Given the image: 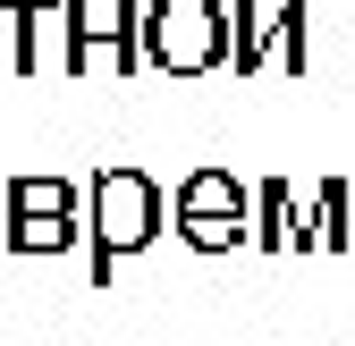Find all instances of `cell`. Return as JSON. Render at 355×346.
<instances>
[{
    "instance_id": "6da1fadb",
    "label": "cell",
    "mask_w": 355,
    "mask_h": 346,
    "mask_svg": "<svg viewBox=\"0 0 355 346\" xmlns=\"http://www.w3.org/2000/svg\"><path fill=\"white\" fill-rule=\"evenodd\" d=\"M161 220H169V194L153 186V169L136 161L94 169V186H85V271H94V287H110L127 253H144L161 237Z\"/></svg>"
},
{
    "instance_id": "52a82bcc",
    "label": "cell",
    "mask_w": 355,
    "mask_h": 346,
    "mask_svg": "<svg viewBox=\"0 0 355 346\" xmlns=\"http://www.w3.org/2000/svg\"><path fill=\"white\" fill-rule=\"evenodd\" d=\"M271 51H279V9L237 0V9H229V68H237V76H262Z\"/></svg>"
},
{
    "instance_id": "3957f363",
    "label": "cell",
    "mask_w": 355,
    "mask_h": 346,
    "mask_svg": "<svg viewBox=\"0 0 355 346\" xmlns=\"http://www.w3.org/2000/svg\"><path fill=\"white\" fill-rule=\"evenodd\" d=\"M68 76H144V0H60Z\"/></svg>"
},
{
    "instance_id": "9c48e42d",
    "label": "cell",
    "mask_w": 355,
    "mask_h": 346,
    "mask_svg": "<svg viewBox=\"0 0 355 346\" xmlns=\"http://www.w3.org/2000/svg\"><path fill=\"white\" fill-rule=\"evenodd\" d=\"M178 237H187L195 253H237V245H254V220L245 211H187Z\"/></svg>"
},
{
    "instance_id": "5b68a950",
    "label": "cell",
    "mask_w": 355,
    "mask_h": 346,
    "mask_svg": "<svg viewBox=\"0 0 355 346\" xmlns=\"http://www.w3.org/2000/svg\"><path fill=\"white\" fill-rule=\"evenodd\" d=\"M254 253H304V194L288 178L254 186Z\"/></svg>"
},
{
    "instance_id": "ba28073f",
    "label": "cell",
    "mask_w": 355,
    "mask_h": 346,
    "mask_svg": "<svg viewBox=\"0 0 355 346\" xmlns=\"http://www.w3.org/2000/svg\"><path fill=\"white\" fill-rule=\"evenodd\" d=\"M187 211H245L254 220V186H237L229 169H187L169 194V220H187Z\"/></svg>"
},
{
    "instance_id": "30bf717a",
    "label": "cell",
    "mask_w": 355,
    "mask_h": 346,
    "mask_svg": "<svg viewBox=\"0 0 355 346\" xmlns=\"http://www.w3.org/2000/svg\"><path fill=\"white\" fill-rule=\"evenodd\" d=\"M288 76L313 68V17H304V0H279V51H271Z\"/></svg>"
},
{
    "instance_id": "8992f818",
    "label": "cell",
    "mask_w": 355,
    "mask_h": 346,
    "mask_svg": "<svg viewBox=\"0 0 355 346\" xmlns=\"http://www.w3.org/2000/svg\"><path fill=\"white\" fill-rule=\"evenodd\" d=\"M304 245L313 253H355V186L347 178L313 186V203H304Z\"/></svg>"
},
{
    "instance_id": "277c9868",
    "label": "cell",
    "mask_w": 355,
    "mask_h": 346,
    "mask_svg": "<svg viewBox=\"0 0 355 346\" xmlns=\"http://www.w3.org/2000/svg\"><path fill=\"white\" fill-rule=\"evenodd\" d=\"M76 245H85V194H76V178H60V169L9 178V253L51 262V253H76Z\"/></svg>"
},
{
    "instance_id": "7a4b0ae2",
    "label": "cell",
    "mask_w": 355,
    "mask_h": 346,
    "mask_svg": "<svg viewBox=\"0 0 355 346\" xmlns=\"http://www.w3.org/2000/svg\"><path fill=\"white\" fill-rule=\"evenodd\" d=\"M144 68L153 76L229 68V0H144Z\"/></svg>"
}]
</instances>
